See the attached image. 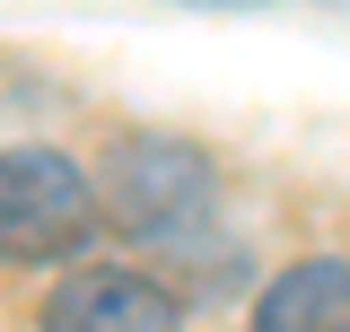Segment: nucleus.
Segmentation results:
<instances>
[{"label":"nucleus","instance_id":"obj_1","mask_svg":"<svg viewBox=\"0 0 350 332\" xmlns=\"http://www.w3.org/2000/svg\"><path fill=\"white\" fill-rule=\"evenodd\" d=\"M96 227V193L62 149H0V262H53Z\"/></svg>","mask_w":350,"mask_h":332},{"label":"nucleus","instance_id":"obj_2","mask_svg":"<svg viewBox=\"0 0 350 332\" xmlns=\"http://www.w3.org/2000/svg\"><path fill=\"white\" fill-rule=\"evenodd\" d=\"M44 332H184V315L140 271H70L44 306Z\"/></svg>","mask_w":350,"mask_h":332},{"label":"nucleus","instance_id":"obj_3","mask_svg":"<svg viewBox=\"0 0 350 332\" xmlns=\"http://www.w3.org/2000/svg\"><path fill=\"white\" fill-rule=\"evenodd\" d=\"M202 202H211L202 158L193 149H167V140H131L123 158H114V175H105V210L123 227H167V219H184V210H202Z\"/></svg>","mask_w":350,"mask_h":332},{"label":"nucleus","instance_id":"obj_4","mask_svg":"<svg viewBox=\"0 0 350 332\" xmlns=\"http://www.w3.org/2000/svg\"><path fill=\"white\" fill-rule=\"evenodd\" d=\"M254 332H350V262H298L254 306Z\"/></svg>","mask_w":350,"mask_h":332},{"label":"nucleus","instance_id":"obj_5","mask_svg":"<svg viewBox=\"0 0 350 332\" xmlns=\"http://www.w3.org/2000/svg\"><path fill=\"white\" fill-rule=\"evenodd\" d=\"M193 9H245V0H193Z\"/></svg>","mask_w":350,"mask_h":332}]
</instances>
